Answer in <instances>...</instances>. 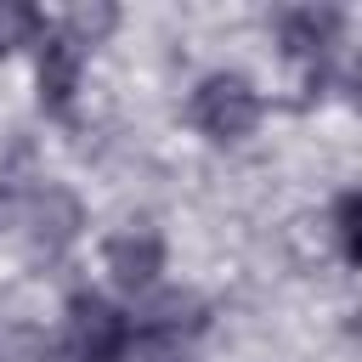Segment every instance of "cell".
Listing matches in <instances>:
<instances>
[{
  "instance_id": "6da1fadb",
  "label": "cell",
  "mask_w": 362,
  "mask_h": 362,
  "mask_svg": "<svg viewBox=\"0 0 362 362\" xmlns=\"http://www.w3.org/2000/svg\"><path fill=\"white\" fill-rule=\"evenodd\" d=\"M192 124L209 141H243L260 124V96L243 74H209L192 90Z\"/></svg>"
},
{
  "instance_id": "7a4b0ae2",
  "label": "cell",
  "mask_w": 362,
  "mask_h": 362,
  "mask_svg": "<svg viewBox=\"0 0 362 362\" xmlns=\"http://www.w3.org/2000/svg\"><path fill=\"white\" fill-rule=\"evenodd\" d=\"M136 345V328L119 305H107L102 294H74L68 300V351L79 362H124Z\"/></svg>"
},
{
  "instance_id": "3957f363",
  "label": "cell",
  "mask_w": 362,
  "mask_h": 362,
  "mask_svg": "<svg viewBox=\"0 0 362 362\" xmlns=\"http://www.w3.org/2000/svg\"><path fill=\"white\" fill-rule=\"evenodd\" d=\"M40 102L51 113H68L74 107V90H79V62H85V45L68 40V34H40Z\"/></svg>"
},
{
  "instance_id": "277c9868",
  "label": "cell",
  "mask_w": 362,
  "mask_h": 362,
  "mask_svg": "<svg viewBox=\"0 0 362 362\" xmlns=\"http://www.w3.org/2000/svg\"><path fill=\"white\" fill-rule=\"evenodd\" d=\"M102 255H107V272L119 288H147L164 272V243L153 232H119V238H107Z\"/></svg>"
},
{
  "instance_id": "5b68a950",
  "label": "cell",
  "mask_w": 362,
  "mask_h": 362,
  "mask_svg": "<svg viewBox=\"0 0 362 362\" xmlns=\"http://www.w3.org/2000/svg\"><path fill=\"white\" fill-rule=\"evenodd\" d=\"M334 28H339V17L334 11H288L283 17V45H288V57H322L328 51V40H334Z\"/></svg>"
},
{
  "instance_id": "8992f818",
  "label": "cell",
  "mask_w": 362,
  "mask_h": 362,
  "mask_svg": "<svg viewBox=\"0 0 362 362\" xmlns=\"http://www.w3.org/2000/svg\"><path fill=\"white\" fill-rule=\"evenodd\" d=\"M334 232H339L345 260H351V266H362V187H356V192H345V198L334 204Z\"/></svg>"
},
{
  "instance_id": "52a82bcc",
  "label": "cell",
  "mask_w": 362,
  "mask_h": 362,
  "mask_svg": "<svg viewBox=\"0 0 362 362\" xmlns=\"http://www.w3.org/2000/svg\"><path fill=\"white\" fill-rule=\"evenodd\" d=\"M351 339H356V345H362V305H356V311H351Z\"/></svg>"
},
{
  "instance_id": "ba28073f",
  "label": "cell",
  "mask_w": 362,
  "mask_h": 362,
  "mask_svg": "<svg viewBox=\"0 0 362 362\" xmlns=\"http://www.w3.org/2000/svg\"><path fill=\"white\" fill-rule=\"evenodd\" d=\"M351 85H356V102H362V62H356V74H351Z\"/></svg>"
}]
</instances>
